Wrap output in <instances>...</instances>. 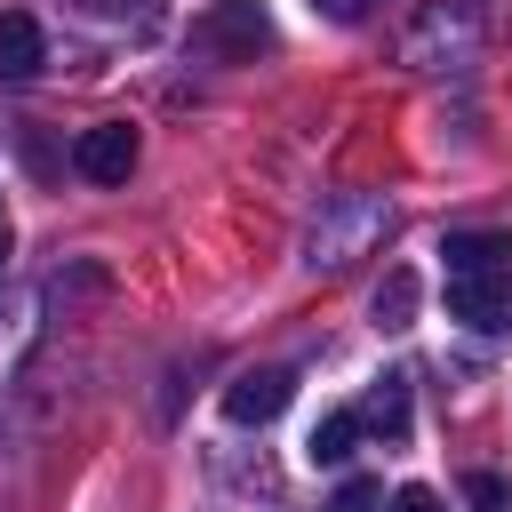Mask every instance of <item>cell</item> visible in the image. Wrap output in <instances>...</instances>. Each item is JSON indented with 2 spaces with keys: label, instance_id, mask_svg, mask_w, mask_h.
<instances>
[{
  "label": "cell",
  "instance_id": "obj_1",
  "mask_svg": "<svg viewBox=\"0 0 512 512\" xmlns=\"http://www.w3.org/2000/svg\"><path fill=\"white\" fill-rule=\"evenodd\" d=\"M192 48L216 56V64H256V56L280 48V32H272V8L264 0H208L192 16Z\"/></svg>",
  "mask_w": 512,
  "mask_h": 512
},
{
  "label": "cell",
  "instance_id": "obj_2",
  "mask_svg": "<svg viewBox=\"0 0 512 512\" xmlns=\"http://www.w3.org/2000/svg\"><path fill=\"white\" fill-rule=\"evenodd\" d=\"M448 312L464 328H512V264H488V272L448 280Z\"/></svg>",
  "mask_w": 512,
  "mask_h": 512
},
{
  "label": "cell",
  "instance_id": "obj_3",
  "mask_svg": "<svg viewBox=\"0 0 512 512\" xmlns=\"http://www.w3.org/2000/svg\"><path fill=\"white\" fill-rule=\"evenodd\" d=\"M72 168H80L88 184H128V168H136V128H128V120H96V128H80Z\"/></svg>",
  "mask_w": 512,
  "mask_h": 512
},
{
  "label": "cell",
  "instance_id": "obj_4",
  "mask_svg": "<svg viewBox=\"0 0 512 512\" xmlns=\"http://www.w3.org/2000/svg\"><path fill=\"white\" fill-rule=\"evenodd\" d=\"M384 232V200H352V216L344 224H312V272H344L352 256H360V240H376Z\"/></svg>",
  "mask_w": 512,
  "mask_h": 512
},
{
  "label": "cell",
  "instance_id": "obj_5",
  "mask_svg": "<svg viewBox=\"0 0 512 512\" xmlns=\"http://www.w3.org/2000/svg\"><path fill=\"white\" fill-rule=\"evenodd\" d=\"M288 400H296V376L288 368H248V376L224 384V416L232 424H272Z\"/></svg>",
  "mask_w": 512,
  "mask_h": 512
},
{
  "label": "cell",
  "instance_id": "obj_6",
  "mask_svg": "<svg viewBox=\"0 0 512 512\" xmlns=\"http://www.w3.org/2000/svg\"><path fill=\"white\" fill-rule=\"evenodd\" d=\"M48 64V40H40V24L24 16V8H8L0 16V80H32Z\"/></svg>",
  "mask_w": 512,
  "mask_h": 512
},
{
  "label": "cell",
  "instance_id": "obj_7",
  "mask_svg": "<svg viewBox=\"0 0 512 512\" xmlns=\"http://www.w3.org/2000/svg\"><path fill=\"white\" fill-rule=\"evenodd\" d=\"M360 432L408 440V376H376V384H368V400H360Z\"/></svg>",
  "mask_w": 512,
  "mask_h": 512
},
{
  "label": "cell",
  "instance_id": "obj_8",
  "mask_svg": "<svg viewBox=\"0 0 512 512\" xmlns=\"http://www.w3.org/2000/svg\"><path fill=\"white\" fill-rule=\"evenodd\" d=\"M440 256H448V280H464V272L512 264V240H504V232H448V240H440Z\"/></svg>",
  "mask_w": 512,
  "mask_h": 512
},
{
  "label": "cell",
  "instance_id": "obj_9",
  "mask_svg": "<svg viewBox=\"0 0 512 512\" xmlns=\"http://www.w3.org/2000/svg\"><path fill=\"white\" fill-rule=\"evenodd\" d=\"M352 440H360V408H336V416H320V424H312L304 456H312V464H344V456H352Z\"/></svg>",
  "mask_w": 512,
  "mask_h": 512
},
{
  "label": "cell",
  "instance_id": "obj_10",
  "mask_svg": "<svg viewBox=\"0 0 512 512\" xmlns=\"http://www.w3.org/2000/svg\"><path fill=\"white\" fill-rule=\"evenodd\" d=\"M416 320V272H384L376 288V328H408Z\"/></svg>",
  "mask_w": 512,
  "mask_h": 512
},
{
  "label": "cell",
  "instance_id": "obj_11",
  "mask_svg": "<svg viewBox=\"0 0 512 512\" xmlns=\"http://www.w3.org/2000/svg\"><path fill=\"white\" fill-rule=\"evenodd\" d=\"M464 496H472V512H512V488L496 472H464Z\"/></svg>",
  "mask_w": 512,
  "mask_h": 512
},
{
  "label": "cell",
  "instance_id": "obj_12",
  "mask_svg": "<svg viewBox=\"0 0 512 512\" xmlns=\"http://www.w3.org/2000/svg\"><path fill=\"white\" fill-rule=\"evenodd\" d=\"M328 512H384V488H376V480H344V488L328 496Z\"/></svg>",
  "mask_w": 512,
  "mask_h": 512
},
{
  "label": "cell",
  "instance_id": "obj_13",
  "mask_svg": "<svg viewBox=\"0 0 512 512\" xmlns=\"http://www.w3.org/2000/svg\"><path fill=\"white\" fill-rule=\"evenodd\" d=\"M312 8H320L328 24H368V16L384 8V0H312Z\"/></svg>",
  "mask_w": 512,
  "mask_h": 512
},
{
  "label": "cell",
  "instance_id": "obj_14",
  "mask_svg": "<svg viewBox=\"0 0 512 512\" xmlns=\"http://www.w3.org/2000/svg\"><path fill=\"white\" fill-rule=\"evenodd\" d=\"M392 512H440V496H432V488H400V496H392Z\"/></svg>",
  "mask_w": 512,
  "mask_h": 512
},
{
  "label": "cell",
  "instance_id": "obj_15",
  "mask_svg": "<svg viewBox=\"0 0 512 512\" xmlns=\"http://www.w3.org/2000/svg\"><path fill=\"white\" fill-rule=\"evenodd\" d=\"M72 8H80V16H128L136 0H72Z\"/></svg>",
  "mask_w": 512,
  "mask_h": 512
},
{
  "label": "cell",
  "instance_id": "obj_16",
  "mask_svg": "<svg viewBox=\"0 0 512 512\" xmlns=\"http://www.w3.org/2000/svg\"><path fill=\"white\" fill-rule=\"evenodd\" d=\"M0 256H8V208H0Z\"/></svg>",
  "mask_w": 512,
  "mask_h": 512
}]
</instances>
